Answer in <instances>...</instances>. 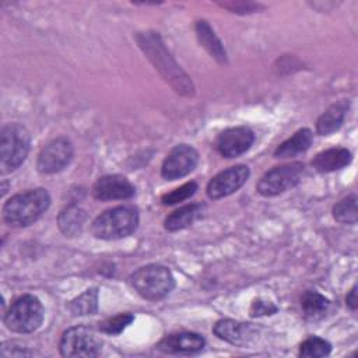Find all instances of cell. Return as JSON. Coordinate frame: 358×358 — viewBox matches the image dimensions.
<instances>
[{
	"label": "cell",
	"mask_w": 358,
	"mask_h": 358,
	"mask_svg": "<svg viewBox=\"0 0 358 358\" xmlns=\"http://www.w3.org/2000/svg\"><path fill=\"white\" fill-rule=\"evenodd\" d=\"M138 211L133 206H117L99 214L91 225L95 238L116 241L131 235L138 227Z\"/></svg>",
	"instance_id": "obj_2"
},
{
	"label": "cell",
	"mask_w": 358,
	"mask_h": 358,
	"mask_svg": "<svg viewBox=\"0 0 358 358\" xmlns=\"http://www.w3.org/2000/svg\"><path fill=\"white\" fill-rule=\"evenodd\" d=\"M197 190V183L196 182H187L185 185H182L180 187L166 193L162 196L161 201L162 204L165 206H173L176 203H180V201H185L187 200L189 197H192Z\"/></svg>",
	"instance_id": "obj_26"
},
{
	"label": "cell",
	"mask_w": 358,
	"mask_h": 358,
	"mask_svg": "<svg viewBox=\"0 0 358 358\" xmlns=\"http://www.w3.org/2000/svg\"><path fill=\"white\" fill-rule=\"evenodd\" d=\"M134 320V316L131 313H119L113 317H109L103 322L99 323V330L110 334V336H117L120 334L131 322Z\"/></svg>",
	"instance_id": "obj_25"
},
{
	"label": "cell",
	"mask_w": 358,
	"mask_h": 358,
	"mask_svg": "<svg viewBox=\"0 0 358 358\" xmlns=\"http://www.w3.org/2000/svg\"><path fill=\"white\" fill-rule=\"evenodd\" d=\"M333 217L341 224H355L357 222V196L352 193L343 200H340L333 207Z\"/></svg>",
	"instance_id": "obj_23"
},
{
	"label": "cell",
	"mask_w": 358,
	"mask_h": 358,
	"mask_svg": "<svg viewBox=\"0 0 358 358\" xmlns=\"http://www.w3.org/2000/svg\"><path fill=\"white\" fill-rule=\"evenodd\" d=\"M87 221V213L81 207L76 204H70L64 207L59 217H57V224L59 229L66 235V236H77L81 234L83 227Z\"/></svg>",
	"instance_id": "obj_19"
},
{
	"label": "cell",
	"mask_w": 358,
	"mask_h": 358,
	"mask_svg": "<svg viewBox=\"0 0 358 358\" xmlns=\"http://www.w3.org/2000/svg\"><path fill=\"white\" fill-rule=\"evenodd\" d=\"M45 317V309L42 302L31 295L25 294L18 296L7 309L4 315V324L8 330L20 334L32 333L41 327Z\"/></svg>",
	"instance_id": "obj_5"
},
{
	"label": "cell",
	"mask_w": 358,
	"mask_h": 358,
	"mask_svg": "<svg viewBox=\"0 0 358 358\" xmlns=\"http://www.w3.org/2000/svg\"><path fill=\"white\" fill-rule=\"evenodd\" d=\"M351 161L352 154L350 150L343 147H334L316 154V157L312 159V166L320 173H329L343 169L344 166L350 165Z\"/></svg>",
	"instance_id": "obj_15"
},
{
	"label": "cell",
	"mask_w": 358,
	"mask_h": 358,
	"mask_svg": "<svg viewBox=\"0 0 358 358\" xmlns=\"http://www.w3.org/2000/svg\"><path fill=\"white\" fill-rule=\"evenodd\" d=\"M60 354L63 357H98L102 351V340L85 326L67 329L60 338Z\"/></svg>",
	"instance_id": "obj_6"
},
{
	"label": "cell",
	"mask_w": 358,
	"mask_h": 358,
	"mask_svg": "<svg viewBox=\"0 0 358 358\" xmlns=\"http://www.w3.org/2000/svg\"><path fill=\"white\" fill-rule=\"evenodd\" d=\"M196 32H197V36H199V41L200 43L208 50V53L217 59L220 63H225L227 62V53H225V49L222 48L220 39L215 36L214 31L211 29V27L208 25L207 21L201 20V21H197L196 24Z\"/></svg>",
	"instance_id": "obj_21"
},
{
	"label": "cell",
	"mask_w": 358,
	"mask_h": 358,
	"mask_svg": "<svg viewBox=\"0 0 358 358\" xmlns=\"http://www.w3.org/2000/svg\"><path fill=\"white\" fill-rule=\"evenodd\" d=\"M255 141V133L248 126L225 129L215 141L218 152L225 158H236L245 154Z\"/></svg>",
	"instance_id": "obj_11"
},
{
	"label": "cell",
	"mask_w": 358,
	"mask_h": 358,
	"mask_svg": "<svg viewBox=\"0 0 358 358\" xmlns=\"http://www.w3.org/2000/svg\"><path fill=\"white\" fill-rule=\"evenodd\" d=\"M277 310H278V308L273 302L262 299V298H257V299H255L252 302V305L249 308V315L252 317L270 316V315H274Z\"/></svg>",
	"instance_id": "obj_27"
},
{
	"label": "cell",
	"mask_w": 358,
	"mask_h": 358,
	"mask_svg": "<svg viewBox=\"0 0 358 358\" xmlns=\"http://www.w3.org/2000/svg\"><path fill=\"white\" fill-rule=\"evenodd\" d=\"M345 302H347V306L351 309V310H355L357 309V285H354L350 292L347 294L345 296Z\"/></svg>",
	"instance_id": "obj_29"
},
{
	"label": "cell",
	"mask_w": 358,
	"mask_h": 358,
	"mask_svg": "<svg viewBox=\"0 0 358 358\" xmlns=\"http://www.w3.org/2000/svg\"><path fill=\"white\" fill-rule=\"evenodd\" d=\"M50 196L46 189L36 187L11 196L3 206V220L8 227L24 228L36 222L49 208Z\"/></svg>",
	"instance_id": "obj_1"
},
{
	"label": "cell",
	"mask_w": 358,
	"mask_h": 358,
	"mask_svg": "<svg viewBox=\"0 0 358 358\" xmlns=\"http://www.w3.org/2000/svg\"><path fill=\"white\" fill-rule=\"evenodd\" d=\"M330 306V301L317 291L308 289L301 296V308L306 320L316 322L324 317Z\"/></svg>",
	"instance_id": "obj_20"
},
{
	"label": "cell",
	"mask_w": 358,
	"mask_h": 358,
	"mask_svg": "<svg viewBox=\"0 0 358 358\" xmlns=\"http://www.w3.org/2000/svg\"><path fill=\"white\" fill-rule=\"evenodd\" d=\"M136 193L130 180L122 175H105L92 186V196L101 201L127 200Z\"/></svg>",
	"instance_id": "obj_12"
},
{
	"label": "cell",
	"mask_w": 358,
	"mask_h": 358,
	"mask_svg": "<svg viewBox=\"0 0 358 358\" xmlns=\"http://www.w3.org/2000/svg\"><path fill=\"white\" fill-rule=\"evenodd\" d=\"M313 141V133L309 129L295 131L289 138L282 141L274 151V158H291L305 152Z\"/></svg>",
	"instance_id": "obj_17"
},
{
	"label": "cell",
	"mask_w": 358,
	"mask_h": 358,
	"mask_svg": "<svg viewBox=\"0 0 358 358\" xmlns=\"http://www.w3.org/2000/svg\"><path fill=\"white\" fill-rule=\"evenodd\" d=\"M74 147L70 138L60 136L49 141L39 152L36 168L43 175H52L67 168L73 159Z\"/></svg>",
	"instance_id": "obj_8"
},
{
	"label": "cell",
	"mask_w": 358,
	"mask_h": 358,
	"mask_svg": "<svg viewBox=\"0 0 358 358\" xmlns=\"http://www.w3.org/2000/svg\"><path fill=\"white\" fill-rule=\"evenodd\" d=\"M204 211H206V206L201 203H192V204L183 206V207L175 210L173 213H171L165 218L164 227L169 232L189 228L190 225H193L197 220H200L203 217Z\"/></svg>",
	"instance_id": "obj_16"
},
{
	"label": "cell",
	"mask_w": 358,
	"mask_h": 358,
	"mask_svg": "<svg viewBox=\"0 0 358 358\" xmlns=\"http://www.w3.org/2000/svg\"><path fill=\"white\" fill-rule=\"evenodd\" d=\"M133 289L147 301H159L172 292L175 278L171 270L162 264H147L137 268L129 277Z\"/></svg>",
	"instance_id": "obj_3"
},
{
	"label": "cell",
	"mask_w": 358,
	"mask_h": 358,
	"mask_svg": "<svg viewBox=\"0 0 358 358\" xmlns=\"http://www.w3.org/2000/svg\"><path fill=\"white\" fill-rule=\"evenodd\" d=\"M331 352V344L320 337H309L299 345V357L305 358H320Z\"/></svg>",
	"instance_id": "obj_24"
},
{
	"label": "cell",
	"mask_w": 358,
	"mask_h": 358,
	"mask_svg": "<svg viewBox=\"0 0 358 358\" xmlns=\"http://www.w3.org/2000/svg\"><path fill=\"white\" fill-rule=\"evenodd\" d=\"M348 109V102L341 101L337 103H333L331 106H329L317 119L316 122V131L320 136H329L334 131H337L345 117Z\"/></svg>",
	"instance_id": "obj_18"
},
{
	"label": "cell",
	"mask_w": 358,
	"mask_h": 358,
	"mask_svg": "<svg viewBox=\"0 0 358 358\" xmlns=\"http://www.w3.org/2000/svg\"><path fill=\"white\" fill-rule=\"evenodd\" d=\"M302 173H303L302 162H291V164L274 166L259 179L256 185V190L264 197L277 196L280 193H284L295 187L301 182Z\"/></svg>",
	"instance_id": "obj_7"
},
{
	"label": "cell",
	"mask_w": 358,
	"mask_h": 358,
	"mask_svg": "<svg viewBox=\"0 0 358 358\" xmlns=\"http://www.w3.org/2000/svg\"><path fill=\"white\" fill-rule=\"evenodd\" d=\"M206 340L203 336L193 331H180L165 336L157 348L165 354H194L204 348Z\"/></svg>",
	"instance_id": "obj_13"
},
{
	"label": "cell",
	"mask_w": 358,
	"mask_h": 358,
	"mask_svg": "<svg viewBox=\"0 0 358 358\" xmlns=\"http://www.w3.org/2000/svg\"><path fill=\"white\" fill-rule=\"evenodd\" d=\"M250 171L246 165H235L218 172L207 185V196L213 200L227 197L238 192L249 179Z\"/></svg>",
	"instance_id": "obj_10"
},
{
	"label": "cell",
	"mask_w": 358,
	"mask_h": 358,
	"mask_svg": "<svg viewBox=\"0 0 358 358\" xmlns=\"http://www.w3.org/2000/svg\"><path fill=\"white\" fill-rule=\"evenodd\" d=\"M199 162L197 151L187 144L175 145L165 157L161 175L166 180H176L189 175Z\"/></svg>",
	"instance_id": "obj_9"
},
{
	"label": "cell",
	"mask_w": 358,
	"mask_h": 358,
	"mask_svg": "<svg viewBox=\"0 0 358 358\" xmlns=\"http://www.w3.org/2000/svg\"><path fill=\"white\" fill-rule=\"evenodd\" d=\"M31 145V134L21 123H8L0 131V172L3 175L15 171L27 158Z\"/></svg>",
	"instance_id": "obj_4"
},
{
	"label": "cell",
	"mask_w": 358,
	"mask_h": 358,
	"mask_svg": "<svg viewBox=\"0 0 358 358\" xmlns=\"http://www.w3.org/2000/svg\"><path fill=\"white\" fill-rule=\"evenodd\" d=\"M69 309L73 316L95 315L98 312V288L92 287L70 301Z\"/></svg>",
	"instance_id": "obj_22"
},
{
	"label": "cell",
	"mask_w": 358,
	"mask_h": 358,
	"mask_svg": "<svg viewBox=\"0 0 358 358\" xmlns=\"http://www.w3.org/2000/svg\"><path fill=\"white\" fill-rule=\"evenodd\" d=\"M222 7H225V8H229L232 13H242V14H245V13H252V11H255L256 8H259V4H256V3H250V1H235V3H232V1H229V3H220Z\"/></svg>",
	"instance_id": "obj_28"
},
{
	"label": "cell",
	"mask_w": 358,
	"mask_h": 358,
	"mask_svg": "<svg viewBox=\"0 0 358 358\" xmlns=\"http://www.w3.org/2000/svg\"><path fill=\"white\" fill-rule=\"evenodd\" d=\"M214 334L229 344L243 345L255 334V327L250 323H243L232 319H221L213 327Z\"/></svg>",
	"instance_id": "obj_14"
}]
</instances>
